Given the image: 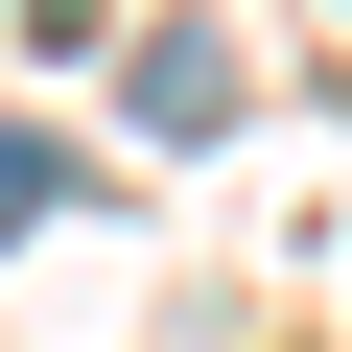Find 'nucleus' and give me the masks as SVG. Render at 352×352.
I'll return each instance as SVG.
<instances>
[{"label": "nucleus", "instance_id": "obj_1", "mask_svg": "<svg viewBox=\"0 0 352 352\" xmlns=\"http://www.w3.org/2000/svg\"><path fill=\"white\" fill-rule=\"evenodd\" d=\"M118 118H141V141H212V118H235V47H212V24H141Z\"/></svg>", "mask_w": 352, "mask_h": 352}, {"label": "nucleus", "instance_id": "obj_2", "mask_svg": "<svg viewBox=\"0 0 352 352\" xmlns=\"http://www.w3.org/2000/svg\"><path fill=\"white\" fill-rule=\"evenodd\" d=\"M24 212H47V141H0V235H24Z\"/></svg>", "mask_w": 352, "mask_h": 352}]
</instances>
